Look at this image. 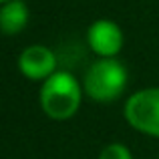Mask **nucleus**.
Wrapping results in <instances>:
<instances>
[{
    "mask_svg": "<svg viewBox=\"0 0 159 159\" xmlns=\"http://www.w3.org/2000/svg\"><path fill=\"white\" fill-rule=\"evenodd\" d=\"M30 12L24 0H10L0 6V32L6 36H14L22 32L28 24Z\"/></svg>",
    "mask_w": 159,
    "mask_h": 159,
    "instance_id": "nucleus-6",
    "label": "nucleus"
},
{
    "mask_svg": "<svg viewBox=\"0 0 159 159\" xmlns=\"http://www.w3.org/2000/svg\"><path fill=\"white\" fill-rule=\"evenodd\" d=\"M83 101V87L66 70H57L40 87V107L54 121H66L79 111Z\"/></svg>",
    "mask_w": 159,
    "mask_h": 159,
    "instance_id": "nucleus-1",
    "label": "nucleus"
},
{
    "mask_svg": "<svg viewBox=\"0 0 159 159\" xmlns=\"http://www.w3.org/2000/svg\"><path fill=\"white\" fill-rule=\"evenodd\" d=\"M6 2H10V0H0V6H2V4H6Z\"/></svg>",
    "mask_w": 159,
    "mask_h": 159,
    "instance_id": "nucleus-8",
    "label": "nucleus"
},
{
    "mask_svg": "<svg viewBox=\"0 0 159 159\" xmlns=\"http://www.w3.org/2000/svg\"><path fill=\"white\" fill-rule=\"evenodd\" d=\"M123 115L135 131L159 137V87L135 91L125 103Z\"/></svg>",
    "mask_w": 159,
    "mask_h": 159,
    "instance_id": "nucleus-3",
    "label": "nucleus"
},
{
    "mask_svg": "<svg viewBox=\"0 0 159 159\" xmlns=\"http://www.w3.org/2000/svg\"><path fill=\"white\" fill-rule=\"evenodd\" d=\"M99 159H133L131 149L123 143H109L99 153Z\"/></svg>",
    "mask_w": 159,
    "mask_h": 159,
    "instance_id": "nucleus-7",
    "label": "nucleus"
},
{
    "mask_svg": "<svg viewBox=\"0 0 159 159\" xmlns=\"http://www.w3.org/2000/svg\"><path fill=\"white\" fill-rule=\"evenodd\" d=\"M127 87V69L117 58H99L87 69L83 91L99 103H111L123 95Z\"/></svg>",
    "mask_w": 159,
    "mask_h": 159,
    "instance_id": "nucleus-2",
    "label": "nucleus"
},
{
    "mask_svg": "<svg viewBox=\"0 0 159 159\" xmlns=\"http://www.w3.org/2000/svg\"><path fill=\"white\" fill-rule=\"evenodd\" d=\"M87 43L99 58H115L123 48V30L109 18H99L87 30Z\"/></svg>",
    "mask_w": 159,
    "mask_h": 159,
    "instance_id": "nucleus-4",
    "label": "nucleus"
},
{
    "mask_svg": "<svg viewBox=\"0 0 159 159\" xmlns=\"http://www.w3.org/2000/svg\"><path fill=\"white\" fill-rule=\"evenodd\" d=\"M18 69L28 81H47L57 73V57L44 44H30L20 52Z\"/></svg>",
    "mask_w": 159,
    "mask_h": 159,
    "instance_id": "nucleus-5",
    "label": "nucleus"
}]
</instances>
